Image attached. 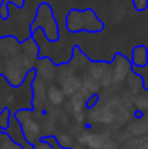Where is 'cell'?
Masks as SVG:
<instances>
[{"label": "cell", "mask_w": 148, "mask_h": 149, "mask_svg": "<svg viewBox=\"0 0 148 149\" xmlns=\"http://www.w3.org/2000/svg\"><path fill=\"white\" fill-rule=\"evenodd\" d=\"M108 139L104 135L100 134H89V132H83L79 136V143L81 145H85L89 149H102Z\"/></svg>", "instance_id": "obj_6"}, {"label": "cell", "mask_w": 148, "mask_h": 149, "mask_svg": "<svg viewBox=\"0 0 148 149\" xmlns=\"http://www.w3.org/2000/svg\"><path fill=\"white\" fill-rule=\"evenodd\" d=\"M10 122V111L8 107L3 109L0 111V131H4V130L8 128Z\"/></svg>", "instance_id": "obj_10"}, {"label": "cell", "mask_w": 148, "mask_h": 149, "mask_svg": "<svg viewBox=\"0 0 148 149\" xmlns=\"http://www.w3.org/2000/svg\"><path fill=\"white\" fill-rule=\"evenodd\" d=\"M13 116L20 123L26 141L31 145L38 141L41 136V126L33 118V109H20L13 114Z\"/></svg>", "instance_id": "obj_4"}, {"label": "cell", "mask_w": 148, "mask_h": 149, "mask_svg": "<svg viewBox=\"0 0 148 149\" xmlns=\"http://www.w3.org/2000/svg\"><path fill=\"white\" fill-rule=\"evenodd\" d=\"M0 149H22V148H21L18 144H16L15 141H10V140H8V141L3 143L1 147H0Z\"/></svg>", "instance_id": "obj_13"}, {"label": "cell", "mask_w": 148, "mask_h": 149, "mask_svg": "<svg viewBox=\"0 0 148 149\" xmlns=\"http://www.w3.org/2000/svg\"><path fill=\"white\" fill-rule=\"evenodd\" d=\"M37 30H42L49 43H58L60 41V26L55 17L52 5L49 1H41L36 7V15L29 25V36H36Z\"/></svg>", "instance_id": "obj_2"}, {"label": "cell", "mask_w": 148, "mask_h": 149, "mask_svg": "<svg viewBox=\"0 0 148 149\" xmlns=\"http://www.w3.org/2000/svg\"><path fill=\"white\" fill-rule=\"evenodd\" d=\"M102 149H117V143L114 140H108L105 143V145L102 147Z\"/></svg>", "instance_id": "obj_15"}, {"label": "cell", "mask_w": 148, "mask_h": 149, "mask_svg": "<svg viewBox=\"0 0 148 149\" xmlns=\"http://www.w3.org/2000/svg\"><path fill=\"white\" fill-rule=\"evenodd\" d=\"M98 100H100V95L97 94V93H92V94L89 95V98H87V101H85V107L89 109V110L94 109V106L97 105Z\"/></svg>", "instance_id": "obj_12"}, {"label": "cell", "mask_w": 148, "mask_h": 149, "mask_svg": "<svg viewBox=\"0 0 148 149\" xmlns=\"http://www.w3.org/2000/svg\"><path fill=\"white\" fill-rule=\"evenodd\" d=\"M41 46L36 36L22 42L13 34L0 36V76L10 88L22 86L36 70L34 62L41 59Z\"/></svg>", "instance_id": "obj_1"}, {"label": "cell", "mask_w": 148, "mask_h": 149, "mask_svg": "<svg viewBox=\"0 0 148 149\" xmlns=\"http://www.w3.org/2000/svg\"><path fill=\"white\" fill-rule=\"evenodd\" d=\"M26 4V0H1L0 1V20L8 21L9 20V7L15 5L18 9H24Z\"/></svg>", "instance_id": "obj_7"}, {"label": "cell", "mask_w": 148, "mask_h": 149, "mask_svg": "<svg viewBox=\"0 0 148 149\" xmlns=\"http://www.w3.org/2000/svg\"><path fill=\"white\" fill-rule=\"evenodd\" d=\"M131 4L136 12H144L148 9V0H131Z\"/></svg>", "instance_id": "obj_11"}, {"label": "cell", "mask_w": 148, "mask_h": 149, "mask_svg": "<svg viewBox=\"0 0 148 149\" xmlns=\"http://www.w3.org/2000/svg\"><path fill=\"white\" fill-rule=\"evenodd\" d=\"M34 149H52V147L47 141H45V140L42 139V141L37 143V144L34 145Z\"/></svg>", "instance_id": "obj_14"}, {"label": "cell", "mask_w": 148, "mask_h": 149, "mask_svg": "<svg viewBox=\"0 0 148 149\" xmlns=\"http://www.w3.org/2000/svg\"><path fill=\"white\" fill-rule=\"evenodd\" d=\"M55 139H57L58 144H59L62 148H64V149H73V140H72V137H71L70 135L62 134V135H59L58 137H55Z\"/></svg>", "instance_id": "obj_9"}, {"label": "cell", "mask_w": 148, "mask_h": 149, "mask_svg": "<svg viewBox=\"0 0 148 149\" xmlns=\"http://www.w3.org/2000/svg\"><path fill=\"white\" fill-rule=\"evenodd\" d=\"M130 62L134 68L148 67V47L146 45H136L133 47Z\"/></svg>", "instance_id": "obj_5"}, {"label": "cell", "mask_w": 148, "mask_h": 149, "mask_svg": "<svg viewBox=\"0 0 148 149\" xmlns=\"http://www.w3.org/2000/svg\"><path fill=\"white\" fill-rule=\"evenodd\" d=\"M64 28L70 34H98L104 31L105 22L92 8H87L84 10L72 8L64 17Z\"/></svg>", "instance_id": "obj_3"}, {"label": "cell", "mask_w": 148, "mask_h": 149, "mask_svg": "<svg viewBox=\"0 0 148 149\" xmlns=\"http://www.w3.org/2000/svg\"><path fill=\"white\" fill-rule=\"evenodd\" d=\"M47 98L49 101L55 106H59L63 103L64 101V93L57 86H51L49 90H47Z\"/></svg>", "instance_id": "obj_8"}]
</instances>
